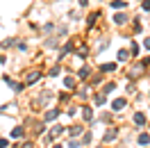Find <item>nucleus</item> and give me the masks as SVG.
<instances>
[{
	"instance_id": "obj_1",
	"label": "nucleus",
	"mask_w": 150,
	"mask_h": 148,
	"mask_svg": "<svg viewBox=\"0 0 150 148\" xmlns=\"http://www.w3.org/2000/svg\"><path fill=\"white\" fill-rule=\"evenodd\" d=\"M112 21H114V25H118V28H123V25H127V23H130V16H127V14H125V11L123 9H118L116 11V14H114L112 16Z\"/></svg>"
},
{
	"instance_id": "obj_2",
	"label": "nucleus",
	"mask_w": 150,
	"mask_h": 148,
	"mask_svg": "<svg viewBox=\"0 0 150 148\" xmlns=\"http://www.w3.org/2000/svg\"><path fill=\"white\" fill-rule=\"evenodd\" d=\"M43 46H46V48H59V46H62V37L52 32V34H48V37H46Z\"/></svg>"
},
{
	"instance_id": "obj_3",
	"label": "nucleus",
	"mask_w": 150,
	"mask_h": 148,
	"mask_svg": "<svg viewBox=\"0 0 150 148\" xmlns=\"http://www.w3.org/2000/svg\"><path fill=\"white\" fill-rule=\"evenodd\" d=\"M75 48V43L73 41H66L64 46H62V50H59V55H57V59H64L66 55H71V50Z\"/></svg>"
},
{
	"instance_id": "obj_4",
	"label": "nucleus",
	"mask_w": 150,
	"mask_h": 148,
	"mask_svg": "<svg viewBox=\"0 0 150 148\" xmlns=\"http://www.w3.org/2000/svg\"><path fill=\"white\" fill-rule=\"evenodd\" d=\"M127 5H130V2H127V0H109V7H112V9H127Z\"/></svg>"
},
{
	"instance_id": "obj_5",
	"label": "nucleus",
	"mask_w": 150,
	"mask_h": 148,
	"mask_svg": "<svg viewBox=\"0 0 150 148\" xmlns=\"http://www.w3.org/2000/svg\"><path fill=\"white\" fill-rule=\"evenodd\" d=\"M98 18H100V11H91V14L86 16V28L91 30V28L96 25V23H98Z\"/></svg>"
},
{
	"instance_id": "obj_6",
	"label": "nucleus",
	"mask_w": 150,
	"mask_h": 148,
	"mask_svg": "<svg viewBox=\"0 0 150 148\" xmlns=\"http://www.w3.org/2000/svg\"><path fill=\"white\" fill-rule=\"evenodd\" d=\"M125 105H127V100H125V98H116V100L112 102V110H114V112H121Z\"/></svg>"
},
{
	"instance_id": "obj_7",
	"label": "nucleus",
	"mask_w": 150,
	"mask_h": 148,
	"mask_svg": "<svg viewBox=\"0 0 150 148\" xmlns=\"http://www.w3.org/2000/svg\"><path fill=\"white\" fill-rule=\"evenodd\" d=\"M134 125H146V114H143V112H137V114H134Z\"/></svg>"
},
{
	"instance_id": "obj_8",
	"label": "nucleus",
	"mask_w": 150,
	"mask_h": 148,
	"mask_svg": "<svg viewBox=\"0 0 150 148\" xmlns=\"http://www.w3.org/2000/svg\"><path fill=\"white\" fill-rule=\"evenodd\" d=\"M55 28H57V23H55V21H50V23H46V25L41 28V32H43V34H52Z\"/></svg>"
},
{
	"instance_id": "obj_9",
	"label": "nucleus",
	"mask_w": 150,
	"mask_h": 148,
	"mask_svg": "<svg viewBox=\"0 0 150 148\" xmlns=\"http://www.w3.org/2000/svg\"><path fill=\"white\" fill-rule=\"evenodd\" d=\"M100 71H103V73H114V71H116V62H107V64H103V66H100Z\"/></svg>"
},
{
	"instance_id": "obj_10",
	"label": "nucleus",
	"mask_w": 150,
	"mask_h": 148,
	"mask_svg": "<svg viewBox=\"0 0 150 148\" xmlns=\"http://www.w3.org/2000/svg\"><path fill=\"white\" fill-rule=\"evenodd\" d=\"M39 78H41V73H37V71H30V75L25 78V84H34Z\"/></svg>"
},
{
	"instance_id": "obj_11",
	"label": "nucleus",
	"mask_w": 150,
	"mask_h": 148,
	"mask_svg": "<svg viewBox=\"0 0 150 148\" xmlns=\"http://www.w3.org/2000/svg\"><path fill=\"white\" fill-rule=\"evenodd\" d=\"M57 116H59V110H48L46 114H43V121H55Z\"/></svg>"
},
{
	"instance_id": "obj_12",
	"label": "nucleus",
	"mask_w": 150,
	"mask_h": 148,
	"mask_svg": "<svg viewBox=\"0 0 150 148\" xmlns=\"http://www.w3.org/2000/svg\"><path fill=\"white\" fill-rule=\"evenodd\" d=\"M55 34H59L62 39L68 37V25H57V28H55Z\"/></svg>"
},
{
	"instance_id": "obj_13",
	"label": "nucleus",
	"mask_w": 150,
	"mask_h": 148,
	"mask_svg": "<svg viewBox=\"0 0 150 148\" xmlns=\"http://www.w3.org/2000/svg\"><path fill=\"white\" fill-rule=\"evenodd\" d=\"M62 132H64V128H62V125H55V128L50 130V134H48V139H55V137H59Z\"/></svg>"
},
{
	"instance_id": "obj_14",
	"label": "nucleus",
	"mask_w": 150,
	"mask_h": 148,
	"mask_svg": "<svg viewBox=\"0 0 150 148\" xmlns=\"http://www.w3.org/2000/svg\"><path fill=\"white\" fill-rule=\"evenodd\" d=\"M68 134H71V137H80V134H82V128H80V125H71V128H68Z\"/></svg>"
},
{
	"instance_id": "obj_15",
	"label": "nucleus",
	"mask_w": 150,
	"mask_h": 148,
	"mask_svg": "<svg viewBox=\"0 0 150 148\" xmlns=\"http://www.w3.org/2000/svg\"><path fill=\"white\" fill-rule=\"evenodd\" d=\"M14 46H16V37H7L2 41V48H14Z\"/></svg>"
},
{
	"instance_id": "obj_16",
	"label": "nucleus",
	"mask_w": 150,
	"mask_h": 148,
	"mask_svg": "<svg viewBox=\"0 0 150 148\" xmlns=\"http://www.w3.org/2000/svg\"><path fill=\"white\" fill-rule=\"evenodd\" d=\"M89 73H91V71H89V66H82V68L77 71V78H82V80H86V78H89Z\"/></svg>"
},
{
	"instance_id": "obj_17",
	"label": "nucleus",
	"mask_w": 150,
	"mask_h": 148,
	"mask_svg": "<svg viewBox=\"0 0 150 148\" xmlns=\"http://www.w3.org/2000/svg\"><path fill=\"white\" fill-rule=\"evenodd\" d=\"M116 134H118V130H107V134H105V141H112V139H116Z\"/></svg>"
},
{
	"instance_id": "obj_18",
	"label": "nucleus",
	"mask_w": 150,
	"mask_h": 148,
	"mask_svg": "<svg viewBox=\"0 0 150 148\" xmlns=\"http://www.w3.org/2000/svg\"><path fill=\"white\" fill-rule=\"evenodd\" d=\"M130 53H127V50H118V62H127V59H130Z\"/></svg>"
},
{
	"instance_id": "obj_19",
	"label": "nucleus",
	"mask_w": 150,
	"mask_h": 148,
	"mask_svg": "<svg viewBox=\"0 0 150 148\" xmlns=\"http://www.w3.org/2000/svg\"><path fill=\"white\" fill-rule=\"evenodd\" d=\"M139 144H141V146H148V144H150V134H146V132L139 134Z\"/></svg>"
},
{
	"instance_id": "obj_20",
	"label": "nucleus",
	"mask_w": 150,
	"mask_h": 148,
	"mask_svg": "<svg viewBox=\"0 0 150 148\" xmlns=\"http://www.w3.org/2000/svg\"><path fill=\"white\" fill-rule=\"evenodd\" d=\"M59 73H62V66L57 64V66H52V68H50V73H48V75H50V78H57Z\"/></svg>"
},
{
	"instance_id": "obj_21",
	"label": "nucleus",
	"mask_w": 150,
	"mask_h": 148,
	"mask_svg": "<svg viewBox=\"0 0 150 148\" xmlns=\"http://www.w3.org/2000/svg\"><path fill=\"white\" fill-rule=\"evenodd\" d=\"M82 116H84L86 121H91V119H93V112L89 110V107H82Z\"/></svg>"
},
{
	"instance_id": "obj_22",
	"label": "nucleus",
	"mask_w": 150,
	"mask_h": 148,
	"mask_svg": "<svg viewBox=\"0 0 150 148\" xmlns=\"http://www.w3.org/2000/svg\"><path fill=\"white\" fill-rule=\"evenodd\" d=\"M77 57H82V59H84V57H89V48H86V46H80V50H77Z\"/></svg>"
},
{
	"instance_id": "obj_23",
	"label": "nucleus",
	"mask_w": 150,
	"mask_h": 148,
	"mask_svg": "<svg viewBox=\"0 0 150 148\" xmlns=\"http://www.w3.org/2000/svg\"><path fill=\"white\" fill-rule=\"evenodd\" d=\"M109 43H112V39L107 37V39H103V41H100V46H98V53H100V50H105V48L109 46Z\"/></svg>"
},
{
	"instance_id": "obj_24",
	"label": "nucleus",
	"mask_w": 150,
	"mask_h": 148,
	"mask_svg": "<svg viewBox=\"0 0 150 148\" xmlns=\"http://www.w3.org/2000/svg\"><path fill=\"white\" fill-rule=\"evenodd\" d=\"M93 102H96V105H103V102H105V91H103V93H96Z\"/></svg>"
},
{
	"instance_id": "obj_25",
	"label": "nucleus",
	"mask_w": 150,
	"mask_h": 148,
	"mask_svg": "<svg viewBox=\"0 0 150 148\" xmlns=\"http://www.w3.org/2000/svg\"><path fill=\"white\" fill-rule=\"evenodd\" d=\"M16 48L25 53V50H28V43H25V41H21V39H16Z\"/></svg>"
},
{
	"instance_id": "obj_26",
	"label": "nucleus",
	"mask_w": 150,
	"mask_h": 148,
	"mask_svg": "<svg viewBox=\"0 0 150 148\" xmlns=\"http://www.w3.org/2000/svg\"><path fill=\"white\" fill-rule=\"evenodd\" d=\"M2 110L7 112V114H14V112H16V105H14V102H9V105H5Z\"/></svg>"
},
{
	"instance_id": "obj_27",
	"label": "nucleus",
	"mask_w": 150,
	"mask_h": 148,
	"mask_svg": "<svg viewBox=\"0 0 150 148\" xmlns=\"http://www.w3.org/2000/svg\"><path fill=\"white\" fill-rule=\"evenodd\" d=\"M141 11H148L150 14V0H141Z\"/></svg>"
},
{
	"instance_id": "obj_28",
	"label": "nucleus",
	"mask_w": 150,
	"mask_h": 148,
	"mask_svg": "<svg viewBox=\"0 0 150 148\" xmlns=\"http://www.w3.org/2000/svg\"><path fill=\"white\" fill-rule=\"evenodd\" d=\"M91 139H93V134H91V132H86L84 137H82V144H84V146H86V144H91Z\"/></svg>"
},
{
	"instance_id": "obj_29",
	"label": "nucleus",
	"mask_w": 150,
	"mask_h": 148,
	"mask_svg": "<svg viewBox=\"0 0 150 148\" xmlns=\"http://www.w3.org/2000/svg\"><path fill=\"white\" fill-rule=\"evenodd\" d=\"M68 21H80V14L77 11H68Z\"/></svg>"
},
{
	"instance_id": "obj_30",
	"label": "nucleus",
	"mask_w": 150,
	"mask_h": 148,
	"mask_svg": "<svg viewBox=\"0 0 150 148\" xmlns=\"http://www.w3.org/2000/svg\"><path fill=\"white\" fill-rule=\"evenodd\" d=\"M114 89H116V84H114V82H109V84H105V93H112Z\"/></svg>"
},
{
	"instance_id": "obj_31",
	"label": "nucleus",
	"mask_w": 150,
	"mask_h": 148,
	"mask_svg": "<svg viewBox=\"0 0 150 148\" xmlns=\"http://www.w3.org/2000/svg\"><path fill=\"white\" fill-rule=\"evenodd\" d=\"M11 137H23V128H14V132H11Z\"/></svg>"
},
{
	"instance_id": "obj_32",
	"label": "nucleus",
	"mask_w": 150,
	"mask_h": 148,
	"mask_svg": "<svg viewBox=\"0 0 150 148\" xmlns=\"http://www.w3.org/2000/svg\"><path fill=\"white\" fill-rule=\"evenodd\" d=\"M137 55H139V46L132 41V57H137Z\"/></svg>"
},
{
	"instance_id": "obj_33",
	"label": "nucleus",
	"mask_w": 150,
	"mask_h": 148,
	"mask_svg": "<svg viewBox=\"0 0 150 148\" xmlns=\"http://www.w3.org/2000/svg\"><path fill=\"white\" fill-rule=\"evenodd\" d=\"M64 84H66V87H68V89H71V87H73V84H75V80H73V78H66V80H64Z\"/></svg>"
},
{
	"instance_id": "obj_34",
	"label": "nucleus",
	"mask_w": 150,
	"mask_h": 148,
	"mask_svg": "<svg viewBox=\"0 0 150 148\" xmlns=\"http://www.w3.org/2000/svg\"><path fill=\"white\" fill-rule=\"evenodd\" d=\"M143 48H146V50H150V37L143 39Z\"/></svg>"
},
{
	"instance_id": "obj_35",
	"label": "nucleus",
	"mask_w": 150,
	"mask_h": 148,
	"mask_svg": "<svg viewBox=\"0 0 150 148\" xmlns=\"http://www.w3.org/2000/svg\"><path fill=\"white\" fill-rule=\"evenodd\" d=\"M89 2H91V0H77V5H80V7H89Z\"/></svg>"
},
{
	"instance_id": "obj_36",
	"label": "nucleus",
	"mask_w": 150,
	"mask_h": 148,
	"mask_svg": "<svg viewBox=\"0 0 150 148\" xmlns=\"http://www.w3.org/2000/svg\"><path fill=\"white\" fill-rule=\"evenodd\" d=\"M68 146H71V148H80V141H75V139H73V141H68Z\"/></svg>"
},
{
	"instance_id": "obj_37",
	"label": "nucleus",
	"mask_w": 150,
	"mask_h": 148,
	"mask_svg": "<svg viewBox=\"0 0 150 148\" xmlns=\"http://www.w3.org/2000/svg\"><path fill=\"white\" fill-rule=\"evenodd\" d=\"M9 146V141H7V139H0V148H7Z\"/></svg>"
},
{
	"instance_id": "obj_38",
	"label": "nucleus",
	"mask_w": 150,
	"mask_h": 148,
	"mask_svg": "<svg viewBox=\"0 0 150 148\" xmlns=\"http://www.w3.org/2000/svg\"><path fill=\"white\" fill-rule=\"evenodd\" d=\"M21 148V146H18ZM23 148H32V144H30V141H25V144H23Z\"/></svg>"
},
{
	"instance_id": "obj_39",
	"label": "nucleus",
	"mask_w": 150,
	"mask_h": 148,
	"mask_svg": "<svg viewBox=\"0 0 150 148\" xmlns=\"http://www.w3.org/2000/svg\"><path fill=\"white\" fill-rule=\"evenodd\" d=\"M5 62H7V57H5V55H0V64H5Z\"/></svg>"
},
{
	"instance_id": "obj_40",
	"label": "nucleus",
	"mask_w": 150,
	"mask_h": 148,
	"mask_svg": "<svg viewBox=\"0 0 150 148\" xmlns=\"http://www.w3.org/2000/svg\"><path fill=\"white\" fill-rule=\"evenodd\" d=\"M52 148H62V146H59V144H57V146H52Z\"/></svg>"
}]
</instances>
